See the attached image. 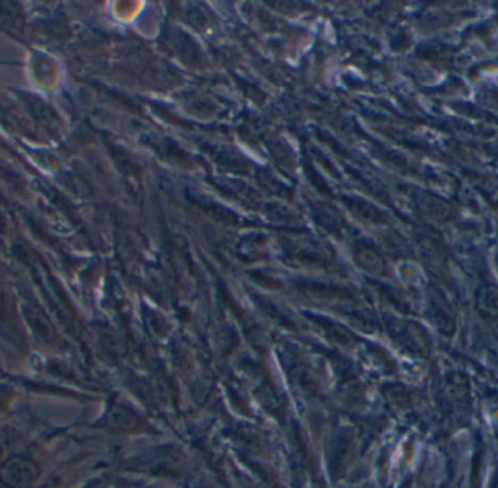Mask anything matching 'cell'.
<instances>
[{
    "label": "cell",
    "mask_w": 498,
    "mask_h": 488,
    "mask_svg": "<svg viewBox=\"0 0 498 488\" xmlns=\"http://www.w3.org/2000/svg\"><path fill=\"white\" fill-rule=\"evenodd\" d=\"M38 475L40 470L36 462L24 457H14L0 468V483L8 488H27L38 478Z\"/></svg>",
    "instance_id": "cell-1"
},
{
    "label": "cell",
    "mask_w": 498,
    "mask_h": 488,
    "mask_svg": "<svg viewBox=\"0 0 498 488\" xmlns=\"http://www.w3.org/2000/svg\"><path fill=\"white\" fill-rule=\"evenodd\" d=\"M476 298H478V307L485 316L498 318V288L490 285L482 287Z\"/></svg>",
    "instance_id": "cell-2"
},
{
    "label": "cell",
    "mask_w": 498,
    "mask_h": 488,
    "mask_svg": "<svg viewBox=\"0 0 498 488\" xmlns=\"http://www.w3.org/2000/svg\"><path fill=\"white\" fill-rule=\"evenodd\" d=\"M25 316H27L28 322L31 323L32 329H36V332L41 336L42 339H51V336H53L51 324L49 323V320L44 316H42V313H40L38 310H34V309H28L25 311Z\"/></svg>",
    "instance_id": "cell-3"
},
{
    "label": "cell",
    "mask_w": 498,
    "mask_h": 488,
    "mask_svg": "<svg viewBox=\"0 0 498 488\" xmlns=\"http://www.w3.org/2000/svg\"><path fill=\"white\" fill-rule=\"evenodd\" d=\"M0 324H5V328L10 331L12 324H10V310H9V303L6 301V297L2 291H0Z\"/></svg>",
    "instance_id": "cell-4"
}]
</instances>
